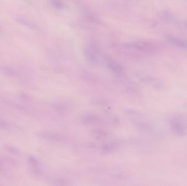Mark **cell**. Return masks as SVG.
<instances>
[{
  "label": "cell",
  "instance_id": "1",
  "mask_svg": "<svg viewBox=\"0 0 187 186\" xmlns=\"http://www.w3.org/2000/svg\"><path fill=\"white\" fill-rule=\"evenodd\" d=\"M169 125L172 132L178 136H183L186 133L187 127L184 122L178 117H172L169 120Z\"/></svg>",
  "mask_w": 187,
  "mask_h": 186
},
{
  "label": "cell",
  "instance_id": "2",
  "mask_svg": "<svg viewBox=\"0 0 187 186\" xmlns=\"http://www.w3.org/2000/svg\"><path fill=\"white\" fill-rule=\"evenodd\" d=\"M8 126V123L3 120H0V128H6Z\"/></svg>",
  "mask_w": 187,
  "mask_h": 186
},
{
  "label": "cell",
  "instance_id": "3",
  "mask_svg": "<svg viewBox=\"0 0 187 186\" xmlns=\"http://www.w3.org/2000/svg\"><path fill=\"white\" fill-rule=\"evenodd\" d=\"M8 148V150H9V151H11V152H12L13 153H18V152L17 151V150H15V148H13V147H9V146H8V147H7Z\"/></svg>",
  "mask_w": 187,
  "mask_h": 186
}]
</instances>
